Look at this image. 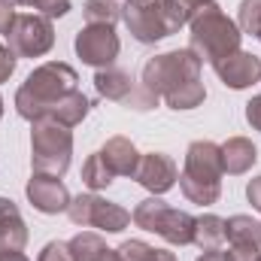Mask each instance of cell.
Here are the masks:
<instances>
[{
  "instance_id": "17",
  "label": "cell",
  "mask_w": 261,
  "mask_h": 261,
  "mask_svg": "<svg viewBox=\"0 0 261 261\" xmlns=\"http://www.w3.org/2000/svg\"><path fill=\"white\" fill-rule=\"evenodd\" d=\"M258 161V149L252 140L246 137H231L228 143H222V167L228 176H240L246 170H252V164Z\"/></svg>"
},
{
  "instance_id": "7",
  "label": "cell",
  "mask_w": 261,
  "mask_h": 261,
  "mask_svg": "<svg viewBox=\"0 0 261 261\" xmlns=\"http://www.w3.org/2000/svg\"><path fill=\"white\" fill-rule=\"evenodd\" d=\"M6 46L15 58H43L55 46V24L40 12H15L12 28L6 31Z\"/></svg>"
},
{
  "instance_id": "20",
  "label": "cell",
  "mask_w": 261,
  "mask_h": 261,
  "mask_svg": "<svg viewBox=\"0 0 261 261\" xmlns=\"http://www.w3.org/2000/svg\"><path fill=\"white\" fill-rule=\"evenodd\" d=\"M225 240L240 246H261V222L252 216H231L225 219Z\"/></svg>"
},
{
  "instance_id": "15",
  "label": "cell",
  "mask_w": 261,
  "mask_h": 261,
  "mask_svg": "<svg viewBox=\"0 0 261 261\" xmlns=\"http://www.w3.org/2000/svg\"><path fill=\"white\" fill-rule=\"evenodd\" d=\"M100 155H103V161L110 164V170L116 176H130L134 179V173L140 167V152H137V146L130 143L128 137H110L103 143Z\"/></svg>"
},
{
  "instance_id": "22",
  "label": "cell",
  "mask_w": 261,
  "mask_h": 261,
  "mask_svg": "<svg viewBox=\"0 0 261 261\" xmlns=\"http://www.w3.org/2000/svg\"><path fill=\"white\" fill-rule=\"evenodd\" d=\"M113 179H116V173L110 170V164L103 161V155L100 152L88 155V161L82 164V182H85V189L88 192H100V189H110Z\"/></svg>"
},
{
  "instance_id": "16",
  "label": "cell",
  "mask_w": 261,
  "mask_h": 261,
  "mask_svg": "<svg viewBox=\"0 0 261 261\" xmlns=\"http://www.w3.org/2000/svg\"><path fill=\"white\" fill-rule=\"evenodd\" d=\"M94 88L103 100H116V103H128V97L134 94L137 82L128 70H119V67H103L94 73Z\"/></svg>"
},
{
  "instance_id": "34",
  "label": "cell",
  "mask_w": 261,
  "mask_h": 261,
  "mask_svg": "<svg viewBox=\"0 0 261 261\" xmlns=\"http://www.w3.org/2000/svg\"><path fill=\"white\" fill-rule=\"evenodd\" d=\"M12 18H15V9L0 0V34H3V37H6V31L12 28Z\"/></svg>"
},
{
  "instance_id": "4",
  "label": "cell",
  "mask_w": 261,
  "mask_h": 261,
  "mask_svg": "<svg viewBox=\"0 0 261 261\" xmlns=\"http://www.w3.org/2000/svg\"><path fill=\"white\" fill-rule=\"evenodd\" d=\"M73 158V130L55 119L31 122V167L34 173L64 176Z\"/></svg>"
},
{
  "instance_id": "27",
  "label": "cell",
  "mask_w": 261,
  "mask_h": 261,
  "mask_svg": "<svg viewBox=\"0 0 261 261\" xmlns=\"http://www.w3.org/2000/svg\"><path fill=\"white\" fill-rule=\"evenodd\" d=\"M152 246L146 243V240H125L122 246H119V255L122 261H152Z\"/></svg>"
},
{
  "instance_id": "2",
  "label": "cell",
  "mask_w": 261,
  "mask_h": 261,
  "mask_svg": "<svg viewBox=\"0 0 261 261\" xmlns=\"http://www.w3.org/2000/svg\"><path fill=\"white\" fill-rule=\"evenodd\" d=\"M192 34H189V49L195 52L200 61L206 64H219L222 58L240 52V28L234 18H228V12L213 0L206 6H200L195 18L189 21Z\"/></svg>"
},
{
  "instance_id": "23",
  "label": "cell",
  "mask_w": 261,
  "mask_h": 261,
  "mask_svg": "<svg viewBox=\"0 0 261 261\" xmlns=\"http://www.w3.org/2000/svg\"><path fill=\"white\" fill-rule=\"evenodd\" d=\"M203 100H206V88H203L200 79H192V82L179 85L176 91H170V94L164 97V103H167L170 110H195Z\"/></svg>"
},
{
  "instance_id": "37",
  "label": "cell",
  "mask_w": 261,
  "mask_h": 261,
  "mask_svg": "<svg viewBox=\"0 0 261 261\" xmlns=\"http://www.w3.org/2000/svg\"><path fill=\"white\" fill-rule=\"evenodd\" d=\"M197 261H225V252H219V249H210V252H203Z\"/></svg>"
},
{
  "instance_id": "30",
  "label": "cell",
  "mask_w": 261,
  "mask_h": 261,
  "mask_svg": "<svg viewBox=\"0 0 261 261\" xmlns=\"http://www.w3.org/2000/svg\"><path fill=\"white\" fill-rule=\"evenodd\" d=\"M261 258V246H240L231 243V249L225 252V261H258Z\"/></svg>"
},
{
  "instance_id": "41",
  "label": "cell",
  "mask_w": 261,
  "mask_h": 261,
  "mask_svg": "<svg viewBox=\"0 0 261 261\" xmlns=\"http://www.w3.org/2000/svg\"><path fill=\"white\" fill-rule=\"evenodd\" d=\"M0 119H3V97H0Z\"/></svg>"
},
{
  "instance_id": "26",
  "label": "cell",
  "mask_w": 261,
  "mask_h": 261,
  "mask_svg": "<svg viewBox=\"0 0 261 261\" xmlns=\"http://www.w3.org/2000/svg\"><path fill=\"white\" fill-rule=\"evenodd\" d=\"M158 100H161L158 94H152L143 82H137V88H134V94L128 97V103H125V107H128V110H137V113H149V110H155V107H158Z\"/></svg>"
},
{
  "instance_id": "28",
  "label": "cell",
  "mask_w": 261,
  "mask_h": 261,
  "mask_svg": "<svg viewBox=\"0 0 261 261\" xmlns=\"http://www.w3.org/2000/svg\"><path fill=\"white\" fill-rule=\"evenodd\" d=\"M28 6L40 9V15L46 18H61L70 12V0H28Z\"/></svg>"
},
{
  "instance_id": "1",
  "label": "cell",
  "mask_w": 261,
  "mask_h": 261,
  "mask_svg": "<svg viewBox=\"0 0 261 261\" xmlns=\"http://www.w3.org/2000/svg\"><path fill=\"white\" fill-rule=\"evenodd\" d=\"M76 88H79V76L73 67L64 64V61H46L15 91V113L28 122L46 119L49 110Z\"/></svg>"
},
{
  "instance_id": "32",
  "label": "cell",
  "mask_w": 261,
  "mask_h": 261,
  "mask_svg": "<svg viewBox=\"0 0 261 261\" xmlns=\"http://www.w3.org/2000/svg\"><path fill=\"white\" fill-rule=\"evenodd\" d=\"M246 122L255 130H261V94H255V97L246 103Z\"/></svg>"
},
{
  "instance_id": "35",
  "label": "cell",
  "mask_w": 261,
  "mask_h": 261,
  "mask_svg": "<svg viewBox=\"0 0 261 261\" xmlns=\"http://www.w3.org/2000/svg\"><path fill=\"white\" fill-rule=\"evenodd\" d=\"M152 261H179V258H176L170 249H155V252H152Z\"/></svg>"
},
{
  "instance_id": "8",
  "label": "cell",
  "mask_w": 261,
  "mask_h": 261,
  "mask_svg": "<svg viewBox=\"0 0 261 261\" xmlns=\"http://www.w3.org/2000/svg\"><path fill=\"white\" fill-rule=\"evenodd\" d=\"M67 216L79 228H97V231H107V234H122L130 225L128 210L122 203H113V200L100 197L97 192L76 195L67 206Z\"/></svg>"
},
{
  "instance_id": "25",
  "label": "cell",
  "mask_w": 261,
  "mask_h": 261,
  "mask_svg": "<svg viewBox=\"0 0 261 261\" xmlns=\"http://www.w3.org/2000/svg\"><path fill=\"white\" fill-rule=\"evenodd\" d=\"M237 28H240V34L258 37L261 34V0H240V9H237Z\"/></svg>"
},
{
  "instance_id": "3",
  "label": "cell",
  "mask_w": 261,
  "mask_h": 261,
  "mask_svg": "<svg viewBox=\"0 0 261 261\" xmlns=\"http://www.w3.org/2000/svg\"><path fill=\"white\" fill-rule=\"evenodd\" d=\"M222 146L213 140H195L186 149V164L179 173V189L192 203L210 206L222 197Z\"/></svg>"
},
{
  "instance_id": "42",
  "label": "cell",
  "mask_w": 261,
  "mask_h": 261,
  "mask_svg": "<svg viewBox=\"0 0 261 261\" xmlns=\"http://www.w3.org/2000/svg\"><path fill=\"white\" fill-rule=\"evenodd\" d=\"M258 40H261V34H258Z\"/></svg>"
},
{
  "instance_id": "31",
  "label": "cell",
  "mask_w": 261,
  "mask_h": 261,
  "mask_svg": "<svg viewBox=\"0 0 261 261\" xmlns=\"http://www.w3.org/2000/svg\"><path fill=\"white\" fill-rule=\"evenodd\" d=\"M15 61H18L15 52L0 43V82H9V76L15 73Z\"/></svg>"
},
{
  "instance_id": "39",
  "label": "cell",
  "mask_w": 261,
  "mask_h": 261,
  "mask_svg": "<svg viewBox=\"0 0 261 261\" xmlns=\"http://www.w3.org/2000/svg\"><path fill=\"white\" fill-rule=\"evenodd\" d=\"M125 3H137V6H155V3H161V0H125Z\"/></svg>"
},
{
  "instance_id": "29",
  "label": "cell",
  "mask_w": 261,
  "mask_h": 261,
  "mask_svg": "<svg viewBox=\"0 0 261 261\" xmlns=\"http://www.w3.org/2000/svg\"><path fill=\"white\" fill-rule=\"evenodd\" d=\"M37 261H73V252H70V246L64 240H52V243H46L40 249Z\"/></svg>"
},
{
  "instance_id": "19",
  "label": "cell",
  "mask_w": 261,
  "mask_h": 261,
  "mask_svg": "<svg viewBox=\"0 0 261 261\" xmlns=\"http://www.w3.org/2000/svg\"><path fill=\"white\" fill-rule=\"evenodd\" d=\"M225 243V219L216 216V213H206V216H197L195 222V246L210 252V249H219Z\"/></svg>"
},
{
  "instance_id": "10",
  "label": "cell",
  "mask_w": 261,
  "mask_h": 261,
  "mask_svg": "<svg viewBox=\"0 0 261 261\" xmlns=\"http://www.w3.org/2000/svg\"><path fill=\"white\" fill-rule=\"evenodd\" d=\"M122 21L130 31V37L143 46H152L164 37H170L167 24H164V12L161 3L155 6H137V3H122Z\"/></svg>"
},
{
  "instance_id": "38",
  "label": "cell",
  "mask_w": 261,
  "mask_h": 261,
  "mask_svg": "<svg viewBox=\"0 0 261 261\" xmlns=\"http://www.w3.org/2000/svg\"><path fill=\"white\" fill-rule=\"evenodd\" d=\"M0 261H31L24 252H0Z\"/></svg>"
},
{
  "instance_id": "13",
  "label": "cell",
  "mask_w": 261,
  "mask_h": 261,
  "mask_svg": "<svg viewBox=\"0 0 261 261\" xmlns=\"http://www.w3.org/2000/svg\"><path fill=\"white\" fill-rule=\"evenodd\" d=\"M213 70L234 91H243V88L261 82V58H255L252 52H243V49L228 55V58H222L219 64H213Z\"/></svg>"
},
{
  "instance_id": "5",
  "label": "cell",
  "mask_w": 261,
  "mask_h": 261,
  "mask_svg": "<svg viewBox=\"0 0 261 261\" xmlns=\"http://www.w3.org/2000/svg\"><path fill=\"white\" fill-rule=\"evenodd\" d=\"M130 222L137 228H143V231L158 234L170 246H189V243H195V222L197 219L192 213H186V210L167 206L158 195L140 200L134 206V213H130Z\"/></svg>"
},
{
  "instance_id": "40",
  "label": "cell",
  "mask_w": 261,
  "mask_h": 261,
  "mask_svg": "<svg viewBox=\"0 0 261 261\" xmlns=\"http://www.w3.org/2000/svg\"><path fill=\"white\" fill-rule=\"evenodd\" d=\"M3 3H9V6H28V0H3Z\"/></svg>"
},
{
  "instance_id": "12",
  "label": "cell",
  "mask_w": 261,
  "mask_h": 261,
  "mask_svg": "<svg viewBox=\"0 0 261 261\" xmlns=\"http://www.w3.org/2000/svg\"><path fill=\"white\" fill-rule=\"evenodd\" d=\"M24 195L31 200L34 210L46 213V216H58V213H67L70 206V192L61 182V176H46V173H34L24 186Z\"/></svg>"
},
{
  "instance_id": "14",
  "label": "cell",
  "mask_w": 261,
  "mask_h": 261,
  "mask_svg": "<svg viewBox=\"0 0 261 261\" xmlns=\"http://www.w3.org/2000/svg\"><path fill=\"white\" fill-rule=\"evenodd\" d=\"M28 246V225L15 200L0 197V252H21Z\"/></svg>"
},
{
  "instance_id": "9",
  "label": "cell",
  "mask_w": 261,
  "mask_h": 261,
  "mask_svg": "<svg viewBox=\"0 0 261 261\" xmlns=\"http://www.w3.org/2000/svg\"><path fill=\"white\" fill-rule=\"evenodd\" d=\"M73 49L82 58V64L103 70V67L116 64V58L122 52V40H119V34H116L113 24H85L76 34Z\"/></svg>"
},
{
  "instance_id": "21",
  "label": "cell",
  "mask_w": 261,
  "mask_h": 261,
  "mask_svg": "<svg viewBox=\"0 0 261 261\" xmlns=\"http://www.w3.org/2000/svg\"><path fill=\"white\" fill-rule=\"evenodd\" d=\"M70 252H73V261H103V255L110 252L107 240L94 231H79L73 240H67Z\"/></svg>"
},
{
  "instance_id": "36",
  "label": "cell",
  "mask_w": 261,
  "mask_h": 261,
  "mask_svg": "<svg viewBox=\"0 0 261 261\" xmlns=\"http://www.w3.org/2000/svg\"><path fill=\"white\" fill-rule=\"evenodd\" d=\"M179 3H182V6H186V9H189L192 15H195L200 6H206V3H213V0H179Z\"/></svg>"
},
{
  "instance_id": "24",
  "label": "cell",
  "mask_w": 261,
  "mask_h": 261,
  "mask_svg": "<svg viewBox=\"0 0 261 261\" xmlns=\"http://www.w3.org/2000/svg\"><path fill=\"white\" fill-rule=\"evenodd\" d=\"M85 24H113L122 18V3L119 0H85L82 6Z\"/></svg>"
},
{
  "instance_id": "43",
  "label": "cell",
  "mask_w": 261,
  "mask_h": 261,
  "mask_svg": "<svg viewBox=\"0 0 261 261\" xmlns=\"http://www.w3.org/2000/svg\"><path fill=\"white\" fill-rule=\"evenodd\" d=\"M258 261H261V258H258Z\"/></svg>"
},
{
  "instance_id": "33",
  "label": "cell",
  "mask_w": 261,
  "mask_h": 261,
  "mask_svg": "<svg viewBox=\"0 0 261 261\" xmlns=\"http://www.w3.org/2000/svg\"><path fill=\"white\" fill-rule=\"evenodd\" d=\"M246 197H249V203L261 213V176H252L246 182Z\"/></svg>"
},
{
  "instance_id": "18",
  "label": "cell",
  "mask_w": 261,
  "mask_h": 261,
  "mask_svg": "<svg viewBox=\"0 0 261 261\" xmlns=\"http://www.w3.org/2000/svg\"><path fill=\"white\" fill-rule=\"evenodd\" d=\"M88 110H91V100L76 88V91H70L67 97H61V100L49 110L46 119H55V122H61L67 128H76V125H82V119L88 116Z\"/></svg>"
},
{
  "instance_id": "11",
  "label": "cell",
  "mask_w": 261,
  "mask_h": 261,
  "mask_svg": "<svg viewBox=\"0 0 261 261\" xmlns=\"http://www.w3.org/2000/svg\"><path fill=\"white\" fill-rule=\"evenodd\" d=\"M134 179H137L146 192L164 195V192H170V189L176 186L179 167H176V161H173L170 155H164V152H146V155H140V167H137Z\"/></svg>"
},
{
  "instance_id": "6",
  "label": "cell",
  "mask_w": 261,
  "mask_h": 261,
  "mask_svg": "<svg viewBox=\"0 0 261 261\" xmlns=\"http://www.w3.org/2000/svg\"><path fill=\"white\" fill-rule=\"evenodd\" d=\"M200 67L203 61L197 58L192 49H173V52H161L155 58H149L146 67H143V85L158 94L161 100L176 91L179 85L192 82V79H200Z\"/></svg>"
}]
</instances>
